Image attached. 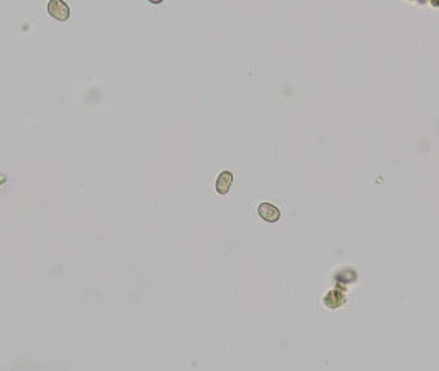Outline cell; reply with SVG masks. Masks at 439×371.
I'll return each mask as SVG.
<instances>
[{
    "label": "cell",
    "mask_w": 439,
    "mask_h": 371,
    "mask_svg": "<svg viewBox=\"0 0 439 371\" xmlns=\"http://www.w3.org/2000/svg\"><path fill=\"white\" fill-rule=\"evenodd\" d=\"M147 2H150V4H154V5H155V4H162L164 0H147Z\"/></svg>",
    "instance_id": "cell-4"
},
{
    "label": "cell",
    "mask_w": 439,
    "mask_h": 371,
    "mask_svg": "<svg viewBox=\"0 0 439 371\" xmlns=\"http://www.w3.org/2000/svg\"><path fill=\"white\" fill-rule=\"evenodd\" d=\"M258 213H259V216H261L264 221H269V223H276L279 220V216H281V213L277 211V208L272 207V205H268V203L259 205Z\"/></svg>",
    "instance_id": "cell-2"
},
{
    "label": "cell",
    "mask_w": 439,
    "mask_h": 371,
    "mask_svg": "<svg viewBox=\"0 0 439 371\" xmlns=\"http://www.w3.org/2000/svg\"><path fill=\"white\" fill-rule=\"evenodd\" d=\"M46 10H48V15L58 22H66L70 18V7L65 0H50Z\"/></svg>",
    "instance_id": "cell-1"
},
{
    "label": "cell",
    "mask_w": 439,
    "mask_h": 371,
    "mask_svg": "<svg viewBox=\"0 0 439 371\" xmlns=\"http://www.w3.org/2000/svg\"><path fill=\"white\" fill-rule=\"evenodd\" d=\"M231 182H233V175L230 174V172H223V174L220 175L218 180H216V191H218V193L225 195L226 191L230 190Z\"/></svg>",
    "instance_id": "cell-3"
}]
</instances>
